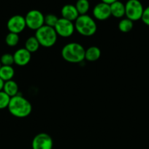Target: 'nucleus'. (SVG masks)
Returning a JSON list of instances; mask_svg holds the SVG:
<instances>
[{
    "instance_id": "nucleus-25",
    "label": "nucleus",
    "mask_w": 149,
    "mask_h": 149,
    "mask_svg": "<svg viewBox=\"0 0 149 149\" xmlns=\"http://www.w3.org/2000/svg\"><path fill=\"white\" fill-rule=\"evenodd\" d=\"M118 1V0H101V1H102V2L106 3V4H112V3L115 2V1Z\"/></svg>"
},
{
    "instance_id": "nucleus-16",
    "label": "nucleus",
    "mask_w": 149,
    "mask_h": 149,
    "mask_svg": "<svg viewBox=\"0 0 149 149\" xmlns=\"http://www.w3.org/2000/svg\"><path fill=\"white\" fill-rule=\"evenodd\" d=\"M15 75V70L11 65H1L0 68V78L4 81L13 79Z\"/></svg>"
},
{
    "instance_id": "nucleus-6",
    "label": "nucleus",
    "mask_w": 149,
    "mask_h": 149,
    "mask_svg": "<svg viewBox=\"0 0 149 149\" xmlns=\"http://www.w3.org/2000/svg\"><path fill=\"white\" fill-rule=\"evenodd\" d=\"M25 20L26 27L36 31L45 25V15L39 10H32L26 13Z\"/></svg>"
},
{
    "instance_id": "nucleus-17",
    "label": "nucleus",
    "mask_w": 149,
    "mask_h": 149,
    "mask_svg": "<svg viewBox=\"0 0 149 149\" xmlns=\"http://www.w3.org/2000/svg\"><path fill=\"white\" fill-rule=\"evenodd\" d=\"M39 42L35 36H30L26 39V42H25V49H27L29 52L33 53V52H37L39 49Z\"/></svg>"
},
{
    "instance_id": "nucleus-13",
    "label": "nucleus",
    "mask_w": 149,
    "mask_h": 149,
    "mask_svg": "<svg viewBox=\"0 0 149 149\" xmlns=\"http://www.w3.org/2000/svg\"><path fill=\"white\" fill-rule=\"evenodd\" d=\"M110 7L111 16L116 18H121L125 15V4L119 0L110 4Z\"/></svg>"
},
{
    "instance_id": "nucleus-14",
    "label": "nucleus",
    "mask_w": 149,
    "mask_h": 149,
    "mask_svg": "<svg viewBox=\"0 0 149 149\" xmlns=\"http://www.w3.org/2000/svg\"><path fill=\"white\" fill-rule=\"evenodd\" d=\"M101 56V50L96 46H91L86 49L85 52V60L89 62H94L99 59Z\"/></svg>"
},
{
    "instance_id": "nucleus-8",
    "label": "nucleus",
    "mask_w": 149,
    "mask_h": 149,
    "mask_svg": "<svg viewBox=\"0 0 149 149\" xmlns=\"http://www.w3.org/2000/svg\"><path fill=\"white\" fill-rule=\"evenodd\" d=\"M53 139L48 134L41 132L35 135L32 142V149H52Z\"/></svg>"
},
{
    "instance_id": "nucleus-21",
    "label": "nucleus",
    "mask_w": 149,
    "mask_h": 149,
    "mask_svg": "<svg viewBox=\"0 0 149 149\" xmlns=\"http://www.w3.org/2000/svg\"><path fill=\"white\" fill-rule=\"evenodd\" d=\"M58 17L54 14H47L45 15V26H50V27H55L56 24L58 22Z\"/></svg>"
},
{
    "instance_id": "nucleus-27",
    "label": "nucleus",
    "mask_w": 149,
    "mask_h": 149,
    "mask_svg": "<svg viewBox=\"0 0 149 149\" xmlns=\"http://www.w3.org/2000/svg\"><path fill=\"white\" fill-rule=\"evenodd\" d=\"M1 62H0V68H1Z\"/></svg>"
},
{
    "instance_id": "nucleus-7",
    "label": "nucleus",
    "mask_w": 149,
    "mask_h": 149,
    "mask_svg": "<svg viewBox=\"0 0 149 149\" xmlns=\"http://www.w3.org/2000/svg\"><path fill=\"white\" fill-rule=\"evenodd\" d=\"M54 29L58 36L64 38H68L71 36L75 30L73 22L62 17L58 19Z\"/></svg>"
},
{
    "instance_id": "nucleus-15",
    "label": "nucleus",
    "mask_w": 149,
    "mask_h": 149,
    "mask_svg": "<svg viewBox=\"0 0 149 149\" xmlns=\"http://www.w3.org/2000/svg\"><path fill=\"white\" fill-rule=\"evenodd\" d=\"M3 91L6 94L8 95L10 97H13L18 95V85L13 79L5 81L4 82V88H3Z\"/></svg>"
},
{
    "instance_id": "nucleus-22",
    "label": "nucleus",
    "mask_w": 149,
    "mask_h": 149,
    "mask_svg": "<svg viewBox=\"0 0 149 149\" xmlns=\"http://www.w3.org/2000/svg\"><path fill=\"white\" fill-rule=\"evenodd\" d=\"M11 97L4 91H0V110L8 107Z\"/></svg>"
},
{
    "instance_id": "nucleus-4",
    "label": "nucleus",
    "mask_w": 149,
    "mask_h": 149,
    "mask_svg": "<svg viewBox=\"0 0 149 149\" xmlns=\"http://www.w3.org/2000/svg\"><path fill=\"white\" fill-rule=\"evenodd\" d=\"M34 36L38 40L40 46L49 48L56 43L58 35L54 28L44 25L36 31Z\"/></svg>"
},
{
    "instance_id": "nucleus-9",
    "label": "nucleus",
    "mask_w": 149,
    "mask_h": 149,
    "mask_svg": "<svg viewBox=\"0 0 149 149\" xmlns=\"http://www.w3.org/2000/svg\"><path fill=\"white\" fill-rule=\"evenodd\" d=\"M26 27L25 17L20 15H15L12 16L7 20V28L8 31L11 33H15L19 34L23 31Z\"/></svg>"
},
{
    "instance_id": "nucleus-3",
    "label": "nucleus",
    "mask_w": 149,
    "mask_h": 149,
    "mask_svg": "<svg viewBox=\"0 0 149 149\" xmlns=\"http://www.w3.org/2000/svg\"><path fill=\"white\" fill-rule=\"evenodd\" d=\"M74 24L75 30L83 36H93L97 30L95 20L87 14L79 15Z\"/></svg>"
},
{
    "instance_id": "nucleus-10",
    "label": "nucleus",
    "mask_w": 149,
    "mask_h": 149,
    "mask_svg": "<svg viewBox=\"0 0 149 149\" xmlns=\"http://www.w3.org/2000/svg\"><path fill=\"white\" fill-rule=\"evenodd\" d=\"M93 15L98 20H106L111 16L110 4L99 2L94 6L93 9Z\"/></svg>"
},
{
    "instance_id": "nucleus-23",
    "label": "nucleus",
    "mask_w": 149,
    "mask_h": 149,
    "mask_svg": "<svg viewBox=\"0 0 149 149\" xmlns=\"http://www.w3.org/2000/svg\"><path fill=\"white\" fill-rule=\"evenodd\" d=\"M0 62L1 65H13L14 63L13 55L10 53H5L2 55L0 58Z\"/></svg>"
},
{
    "instance_id": "nucleus-11",
    "label": "nucleus",
    "mask_w": 149,
    "mask_h": 149,
    "mask_svg": "<svg viewBox=\"0 0 149 149\" xmlns=\"http://www.w3.org/2000/svg\"><path fill=\"white\" fill-rule=\"evenodd\" d=\"M14 63L18 66H25L27 65L32 58V53L25 48L17 49L13 54Z\"/></svg>"
},
{
    "instance_id": "nucleus-18",
    "label": "nucleus",
    "mask_w": 149,
    "mask_h": 149,
    "mask_svg": "<svg viewBox=\"0 0 149 149\" xmlns=\"http://www.w3.org/2000/svg\"><path fill=\"white\" fill-rule=\"evenodd\" d=\"M133 26H134V22L128 19L127 17L121 19L118 25V28L119 31L123 32V33H128V32H129L130 31L132 30Z\"/></svg>"
},
{
    "instance_id": "nucleus-2",
    "label": "nucleus",
    "mask_w": 149,
    "mask_h": 149,
    "mask_svg": "<svg viewBox=\"0 0 149 149\" xmlns=\"http://www.w3.org/2000/svg\"><path fill=\"white\" fill-rule=\"evenodd\" d=\"M86 49L80 44L70 42L64 46L61 49V56L67 62L78 63L85 60Z\"/></svg>"
},
{
    "instance_id": "nucleus-12",
    "label": "nucleus",
    "mask_w": 149,
    "mask_h": 149,
    "mask_svg": "<svg viewBox=\"0 0 149 149\" xmlns=\"http://www.w3.org/2000/svg\"><path fill=\"white\" fill-rule=\"evenodd\" d=\"M61 15L62 18L67 19L72 22L75 21L80 15L75 6L70 4L63 6L61 10Z\"/></svg>"
},
{
    "instance_id": "nucleus-1",
    "label": "nucleus",
    "mask_w": 149,
    "mask_h": 149,
    "mask_svg": "<svg viewBox=\"0 0 149 149\" xmlns=\"http://www.w3.org/2000/svg\"><path fill=\"white\" fill-rule=\"evenodd\" d=\"M7 109L13 116L22 119L30 115L32 111V106L27 99L18 94L10 98Z\"/></svg>"
},
{
    "instance_id": "nucleus-19",
    "label": "nucleus",
    "mask_w": 149,
    "mask_h": 149,
    "mask_svg": "<svg viewBox=\"0 0 149 149\" xmlns=\"http://www.w3.org/2000/svg\"><path fill=\"white\" fill-rule=\"evenodd\" d=\"M74 6H75L80 15L87 14L89 8H90V4H89V0H77Z\"/></svg>"
},
{
    "instance_id": "nucleus-20",
    "label": "nucleus",
    "mask_w": 149,
    "mask_h": 149,
    "mask_svg": "<svg viewBox=\"0 0 149 149\" xmlns=\"http://www.w3.org/2000/svg\"><path fill=\"white\" fill-rule=\"evenodd\" d=\"M19 40H20V38H19L18 34L11 33V32H9L5 37V43L7 44V46L11 47H15L18 44Z\"/></svg>"
},
{
    "instance_id": "nucleus-5",
    "label": "nucleus",
    "mask_w": 149,
    "mask_h": 149,
    "mask_svg": "<svg viewBox=\"0 0 149 149\" xmlns=\"http://www.w3.org/2000/svg\"><path fill=\"white\" fill-rule=\"evenodd\" d=\"M144 7L140 0H128L125 4V15L129 20L137 21L141 20Z\"/></svg>"
},
{
    "instance_id": "nucleus-24",
    "label": "nucleus",
    "mask_w": 149,
    "mask_h": 149,
    "mask_svg": "<svg viewBox=\"0 0 149 149\" xmlns=\"http://www.w3.org/2000/svg\"><path fill=\"white\" fill-rule=\"evenodd\" d=\"M141 20L144 24L149 26V5L144 9Z\"/></svg>"
},
{
    "instance_id": "nucleus-26",
    "label": "nucleus",
    "mask_w": 149,
    "mask_h": 149,
    "mask_svg": "<svg viewBox=\"0 0 149 149\" xmlns=\"http://www.w3.org/2000/svg\"><path fill=\"white\" fill-rule=\"evenodd\" d=\"M4 82H5V81H4L1 78H0V91H2L3 90V88H4Z\"/></svg>"
}]
</instances>
